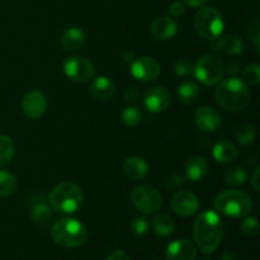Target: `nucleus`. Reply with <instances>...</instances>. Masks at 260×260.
I'll use <instances>...</instances> for the list:
<instances>
[{"label":"nucleus","instance_id":"28","mask_svg":"<svg viewBox=\"0 0 260 260\" xmlns=\"http://www.w3.org/2000/svg\"><path fill=\"white\" fill-rule=\"evenodd\" d=\"M52 217V211L45 203H37L30 213V220L37 225H45Z\"/></svg>","mask_w":260,"mask_h":260},{"label":"nucleus","instance_id":"4","mask_svg":"<svg viewBox=\"0 0 260 260\" xmlns=\"http://www.w3.org/2000/svg\"><path fill=\"white\" fill-rule=\"evenodd\" d=\"M84 202L81 188L73 182H62L50 193V205L60 213H75Z\"/></svg>","mask_w":260,"mask_h":260},{"label":"nucleus","instance_id":"16","mask_svg":"<svg viewBox=\"0 0 260 260\" xmlns=\"http://www.w3.org/2000/svg\"><path fill=\"white\" fill-rule=\"evenodd\" d=\"M211 47L218 52L228 55H240L244 52V41L235 35H228L225 37H217L211 41Z\"/></svg>","mask_w":260,"mask_h":260},{"label":"nucleus","instance_id":"34","mask_svg":"<svg viewBox=\"0 0 260 260\" xmlns=\"http://www.w3.org/2000/svg\"><path fill=\"white\" fill-rule=\"evenodd\" d=\"M149 230V221L144 216L135 217L131 222V231L136 236H142Z\"/></svg>","mask_w":260,"mask_h":260},{"label":"nucleus","instance_id":"26","mask_svg":"<svg viewBox=\"0 0 260 260\" xmlns=\"http://www.w3.org/2000/svg\"><path fill=\"white\" fill-rule=\"evenodd\" d=\"M235 139L241 146H249L256 139V129L253 124L244 123L239 126L235 131Z\"/></svg>","mask_w":260,"mask_h":260},{"label":"nucleus","instance_id":"3","mask_svg":"<svg viewBox=\"0 0 260 260\" xmlns=\"http://www.w3.org/2000/svg\"><path fill=\"white\" fill-rule=\"evenodd\" d=\"M51 236L57 245L74 249L83 245L88 239V233L80 221L63 217L56 221L51 228Z\"/></svg>","mask_w":260,"mask_h":260},{"label":"nucleus","instance_id":"39","mask_svg":"<svg viewBox=\"0 0 260 260\" xmlns=\"http://www.w3.org/2000/svg\"><path fill=\"white\" fill-rule=\"evenodd\" d=\"M137 96H139V91H137V89L134 88V86L127 89L123 94L124 101H127V102H135L137 99Z\"/></svg>","mask_w":260,"mask_h":260},{"label":"nucleus","instance_id":"19","mask_svg":"<svg viewBox=\"0 0 260 260\" xmlns=\"http://www.w3.org/2000/svg\"><path fill=\"white\" fill-rule=\"evenodd\" d=\"M60 43L63 51L75 52V51L80 50L85 43V33L81 28L71 27L62 33Z\"/></svg>","mask_w":260,"mask_h":260},{"label":"nucleus","instance_id":"1","mask_svg":"<svg viewBox=\"0 0 260 260\" xmlns=\"http://www.w3.org/2000/svg\"><path fill=\"white\" fill-rule=\"evenodd\" d=\"M193 235L200 250L212 254L220 246L223 238L222 220L215 211L207 210L201 213L194 222Z\"/></svg>","mask_w":260,"mask_h":260},{"label":"nucleus","instance_id":"21","mask_svg":"<svg viewBox=\"0 0 260 260\" xmlns=\"http://www.w3.org/2000/svg\"><path fill=\"white\" fill-rule=\"evenodd\" d=\"M208 162L203 156L196 155L188 159L185 164V175L192 182H200L207 175Z\"/></svg>","mask_w":260,"mask_h":260},{"label":"nucleus","instance_id":"2","mask_svg":"<svg viewBox=\"0 0 260 260\" xmlns=\"http://www.w3.org/2000/svg\"><path fill=\"white\" fill-rule=\"evenodd\" d=\"M215 101L225 111L240 112L248 107L250 93L243 80L236 76H229L216 88Z\"/></svg>","mask_w":260,"mask_h":260},{"label":"nucleus","instance_id":"10","mask_svg":"<svg viewBox=\"0 0 260 260\" xmlns=\"http://www.w3.org/2000/svg\"><path fill=\"white\" fill-rule=\"evenodd\" d=\"M47 96L40 90H32L22 99V111L28 118L38 119L45 116L47 111Z\"/></svg>","mask_w":260,"mask_h":260},{"label":"nucleus","instance_id":"43","mask_svg":"<svg viewBox=\"0 0 260 260\" xmlns=\"http://www.w3.org/2000/svg\"><path fill=\"white\" fill-rule=\"evenodd\" d=\"M220 260H238V258L231 253H223L222 255H221Z\"/></svg>","mask_w":260,"mask_h":260},{"label":"nucleus","instance_id":"24","mask_svg":"<svg viewBox=\"0 0 260 260\" xmlns=\"http://www.w3.org/2000/svg\"><path fill=\"white\" fill-rule=\"evenodd\" d=\"M152 229L155 234L161 238H168L172 235L175 230V222L170 216L168 215H157L152 220Z\"/></svg>","mask_w":260,"mask_h":260},{"label":"nucleus","instance_id":"42","mask_svg":"<svg viewBox=\"0 0 260 260\" xmlns=\"http://www.w3.org/2000/svg\"><path fill=\"white\" fill-rule=\"evenodd\" d=\"M184 3L187 5H189L190 8H200L207 3V0H184Z\"/></svg>","mask_w":260,"mask_h":260},{"label":"nucleus","instance_id":"33","mask_svg":"<svg viewBox=\"0 0 260 260\" xmlns=\"http://www.w3.org/2000/svg\"><path fill=\"white\" fill-rule=\"evenodd\" d=\"M174 71L178 76H188L194 71V65L188 58H180L175 62Z\"/></svg>","mask_w":260,"mask_h":260},{"label":"nucleus","instance_id":"31","mask_svg":"<svg viewBox=\"0 0 260 260\" xmlns=\"http://www.w3.org/2000/svg\"><path fill=\"white\" fill-rule=\"evenodd\" d=\"M244 83H248L249 85L256 86L260 83V66L258 63H253L244 69L243 71Z\"/></svg>","mask_w":260,"mask_h":260},{"label":"nucleus","instance_id":"32","mask_svg":"<svg viewBox=\"0 0 260 260\" xmlns=\"http://www.w3.org/2000/svg\"><path fill=\"white\" fill-rule=\"evenodd\" d=\"M241 233L246 238H255L259 233V221L256 217H246L241 223Z\"/></svg>","mask_w":260,"mask_h":260},{"label":"nucleus","instance_id":"40","mask_svg":"<svg viewBox=\"0 0 260 260\" xmlns=\"http://www.w3.org/2000/svg\"><path fill=\"white\" fill-rule=\"evenodd\" d=\"M240 73V66L235 62H230L225 68V74H228L229 76H236V74Z\"/></svg>","mask_w":260,"mask_h":260},{"label":"nucleus","instance_id":"36","mask_svg":"<svg viewBox=\"0 0 260 260\" xmlns=\"http://www.w3.org/2000/svg\"><path fill=\"white\" fill-rule=\"evenodd\" d=\"M185 9H187V4L182 0H175L170 4L169 7V14L172 17H180L185 13Z\"/></svg>","mask_w":260,"mask_h":260},{"label":"nucleus","instance_id":"15","mask_svg":"<svg viewBox=\"0 0 260 260\" xmlns=\"http://www.w3.org/2000/svg\"><path fill=\"white\" fill-rule=\"evenodd\" d=\"M168 260H194L197 256V248L189 240H175L167 248Z\"/></svg>","mask_w":260,"mask_h":260},{"label":"nucleus","instance_id":"7","mask_svg":"<svg viewBox=\"0 0 260 260\" xmlns=\"http://www.w3.org/2000/svg\"><path fill=\"white\" fill-rule=\"evenodd\" d=\"M196 78L203 84V85L212 86L220 83L221 79L225 74V66L222 61L215 55H203L198 58L197 63L194 65Z\"/></svg>","mask_w":260,"mask_h":260},{"label":"nucleus","instance_id":"45","mask_svg":"<svg viewBox=\"0 0 260 260\" xmlns=\"http://www.w3.org/2000/svg\"><path fill=\"white\" fill-rule=\"evenodd\" d=\"M200 260H210V259H207V258H203V259H200Z\"/></svg>","mask_w":260,"mask_h":260},{"label":"nucleus","instance_id":"41","mask_svg":"<svg viewBox=\"0 0 260 260\" xmlns=\"http://www.w3.org/2000/svg\"><path fill=\"white\" fill-rule=\"evenodd\" d=\"M251 187L254 188V190L255 192H259L260 190V169H258L254 172L253 174V178H251Z\"/></svg>","mask_w":260,"mask_h":260},{"label":"nucleus","instance_id":"29","mask_svg":"<svg viewBox=\"0 0 260 260\" xmlns=\"http://www.w3.org/2000/svg\"><path fill=\"white\" fill-rule=\"evenodd\" d=\"M248 179V173L244 168L240 167H234L226 173L225 180L228 184L233 185V187H239V185H243L244 183Z\"/></svg>","mask_w":260,"mask_h":260},{"label":"nucleus","instance_id":"25","mask_svg":"<svg viewBox=\"0 0 260 260\" xmlns=\"http://www.w3.org/2000/svg\"><path fill=\"white\" fill-rule=\"evenodd\" d=\"M17 188V178L12 173L0 170V197H9L14 194Z\"/></svg>","mask_w":260,"mask_h":260},{"label":"nucleus","instance_id":"23","mask_svg":"<svg viewBox=\"0 0 260 260\" xmlns=\"http://www.w3.org/2000/svg\"><path fill=\"white\" fill-rule=\"evenodd\" d=\"M200 95V86L196 81L185 80L178 86V98L183 104L194 103Z\"/></svg>","mask_w":260,"mask_h":260},{"label":"nucleus","instance_id":"22","mask_svg":"<svg viewBox=\"0 0 260 260\" xmlns=\"http://www.w3.org/2000/svg\"><path fill=\"white\" fill-rule=\"evenodd\" d=\"M213 157L220 164H230L238 157V150L233 142L228 140H221L213 146Z\"/></svg>","mask_w":260,"mask_h":260},{"label":"nucleus","instance_id":"11","mask_svg":"<svg viewBox=\"0 0 260 260\" xmlns=\"http://www.w3.org/2000/svg\"><path fill=\"white\" fill-rule=\"evenodd\" d=\"M170 98L169 91L162 86H154V88L147 89L142 95V103H144L145 108L151 113H160L168 109L170 106Z\"/></svg>","mask_w":260,"mask_h":260},{"label":"nucleus","instance_id":"9","mask_svg":"<svg viewBox=\"0 0 260 260\" xmlns=\"http://www.w3.org/2000/svg\"><path fill=\"white\" fill-rule=\"evenodd\" d=\"M63 73L71 80L85 83L91 80L95 74V68L89 58L83 56H71L63 62Z\"/></svg>","mask_w":260,"mask_h":260},{"label":"nucleus","instance_id":"20","mask_svg":"<svg viewBox=\"0 0 260 260\" xmlns=\"http://www.w3.org/2000/svg\"><path fill=\"white\" fill-rule=\"evenodd\" d=\"M123 172L128 179L141 180L149 173V165L146 160L140 156H131L123 162Z\"/></svg>","mask_w":260,"mask_h":260},{"label":"nucleus","instance_id":"14","mask_svg":"<svg viewBox=\"0 0 260 260\" xmlns=\"http://www.w3.org/2000/svg\"><path fill=\"white\" fill-rule=\"evenodd\" d=\"M196 126L203 132H215L221 126V116L212 107H201L194 114Z\"/></svg>","mask_w":260,"mask_h":260},{"label":"nucleus","instance_id":"13","mask_svg":"<svg viewBox=\"0 0 260 260\" xmlns=\"http://www.w3.org/2000/svg\"><path fill=\"white\" fill-rule=\"evenodd\" d=\"M131 74L140 81H152L159 76L160 65L152 57H140L135 60L131 65Z\"/></svg>","mask_w":260,"mask_h":260},{"label":"nucleus","instance_id":"37","mask_svg":"<svg viewBox=\"0 0 260 260\" xmlns=\"http://www.w3.org/2000/svg\"><path fill=\"white\" fill-rule=\"evenodd\" d=\"M183 183H184V178L182 177L180 174H172L169 178L167 179V188H169V189L172 190H175L178 189L179 187H182Z\"/></svg>","mask_w":260,"mask_h":260},{"label":"nucleus","instance_id":"8","mask_svg":"<svg viewBox=\"0 0 260 260\" xmlns=\"http://www.w3.org/2000/svg\"><path fill=\"white\" fill-rule=\"evenodd\" d=\"M131 202L144 215H151L161 207V194L151 185H139L131 193Z\"/></svg>","mask_w":260,"mask_h":260},{"label":"nucleus","instance_id":"6","mask_svg":"<svg viewBox=\"0 0 260 260\" xmlns=\"http://www.w3.org/2000/svg\"><path fill=\"white\" fill-rule=\"evenodd\" d=\"M194 28L205 40H215L222 35L225 28L222 14L213 7L201 8L194 17Z\"/></svg>","mask_w":260,"mask_h":260},{"label":"nucleus","instance_id":"27","mask_svg":"<svg viewBox=\"0 0 260 260\" xmlns=\"http://www.w3.org/2000/svg\"><path fill=\"white\" fill-rule=\"evenodd\" d=\"M15 146L13 140L7 135H0V167L9 164L14 157Z\"/></svg>","mask_w":260,"mask_h":260},{"label":"nucleus","instance_id":"35","mask_svg":"<svg viewBox=\"0 0 260 260\" xmlns=\"http://www.w3.org/2000/svg\"><path fill=\"white\" fill-rule=\"evenodd\" d=\"M249 38L253 42L254 47H255L256 52H259L260 48V22L259 18H254L253 22L250 23V27H249Z\"/></svg>","mask_w":260,"mask_h":260},{"label":"nucleus","instance_id":"18","mask_svg":"<svg viewBox=\"0 0 260 260\" xmlns=\"http://www.w3.org/2000/svg\"><path fill=\"white\" fill-rule=\"evenodd\" d=\"M90 93L96 101H111L116 94V85L111 79L106 76H98L90 84Z\"/></svg>","mask_w":260,"mask_h":260},{"label":"nucleus","instance_id":"30","mask_svg":"<svg viewBox=\"0 0 260 260\" xmlns=\"http://www.w3.org/2000/svg\"><path fill=\"white\" fill-rule=\"evenodd\" d=\"M121 119L126 126L136 127L142 121V112L137 107H127L121 114Z\"/></svg>","mask_w":260,"mask_h":260},{"label":"nucleus","instance_id":"44","mask_svg":"<svg viewBox=\"0 0 260 260\" xmlns=\"http://www.w3.org/2000/svg\"><path fill=\"white\" fill-rule=\"evenodd\" d=\"M123 58L126 62H129V61H132V58H134V52H132V51H126V52L123 53Z\"/></svg>","mask_w":260,"mask_h":260},{"label":"nucleus","instance_id":"38","mask_svg":"<svg viewBox=\"0 0 260 260\" xmlns=\"http://www.w3.org/2000/svg\"><path fill=\"white\" fill-rule=\"evenodd\" d=\"M106 260H131V259H129L128 254L124 253L123 250H114L107 256Z\"/></svg>","mask_w":260,"mask_h":260},{"label":"nucleus","instance_id":"12","mask_svg":"<svg viewBox=\"0 0 260 260\" xmlns=\"http://www.w3.org/2000/svg\"><path fill=\"white\" fill-rule=\"evenodd\" d=\"M172 208L180 217H190L197 213L198 208H200V201L194 193L182 190L173 197Z\"/></svg>","mask_w":260,"mask_h":260},{"label":"nucleus","instance_id":"17","mask_svg":"<svg viewBox=\"0 0 260 260\" xmlns=\"http://www.w3.org/2000/svg\"><path fill=\"white\" fill-rule=\"evenodd\" d=\"M178 25L172 18L169 17H157L151 23V33L154 37L159 41H167L177 35Z\"/></svg>","mask_w":260,"mask_h":260},{"label":"nucleus","instance_id":"5","mask_svg":"<svg viewBox=\"0 0 260 260\" xmlns=\"http://www.w3.org/2000/svg\"><path fill=\"white\" fill-rule=\"evenodd\" d=\"M215 207L221 215L233 218L246 217L253 208L250 197L238 189L223 190L216 197Z\"/></svg>","mask_w":260,"mask_h":260}]
</instances>
